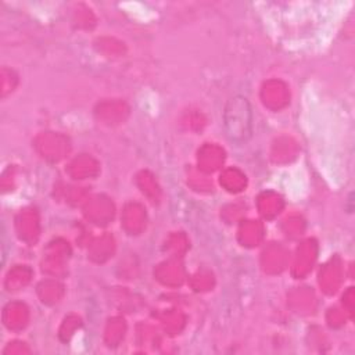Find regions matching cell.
Returning <instances> with one entry per match:
<instances>
[{"instance_id": "obj_1", "label": "cell", "mask_w": 355, "mask_h": 355, "mask_svg": "<svg viewBox=\"0 0 355 355\" xmlns=\"http://www.w3.org/2000/svg\"><path fill=\"white\" fill-rule=\"evenodd\" d=\"M225 126L227 136L236 141L251 135V108L244 97H234L227 103Z\"/></svg>"}]
</instances>
